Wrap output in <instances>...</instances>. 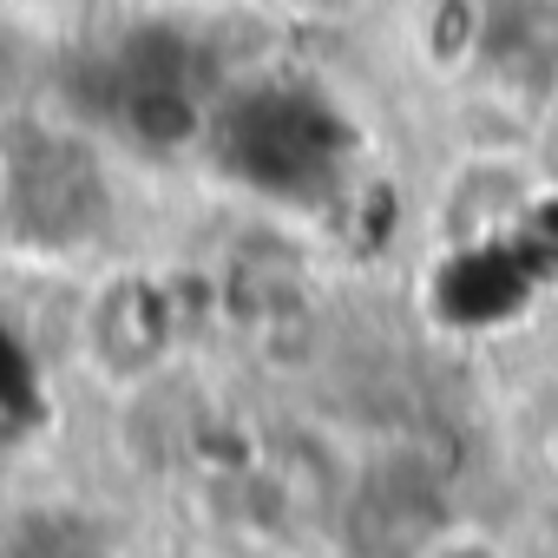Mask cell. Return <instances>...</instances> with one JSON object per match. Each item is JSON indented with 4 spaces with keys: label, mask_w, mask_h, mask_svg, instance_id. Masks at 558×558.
Wrapping results in <instances>:
<instances>
[{
    "label": "cell",
    "mask_w": 558,
    "mask_h": 558,
    "mask_svg": "<svg viewBox=\"0 0 558 558\" xmlns=\"http://www.w3.org/2000/svg\"><path fill=\"white\" fill-rule=\"evenodd\" d=\"M440 558H486V551H440Z\"/></svg>",
    "instance_id": "6da1fadb"
}]
</instances>
